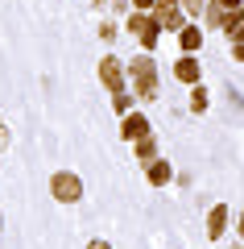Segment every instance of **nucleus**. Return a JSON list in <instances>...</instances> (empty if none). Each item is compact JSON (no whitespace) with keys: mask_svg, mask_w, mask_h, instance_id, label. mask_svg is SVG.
Returning a JSON list of instances; mask_svg holds the SVG:
<instances>
[{"mask_svg":"<svg viewBox=\"0 0 244 249\" xmlns=\"http://www.w3.org/2000/svg\"><path fill=\"white\" fill-rule=\"evenodd\" d=\"M129 75H132V88H137L141 100H157V67L149 54H141V58L129 62Z\"/></svg>","mask_w":244,"mask_h":249,"instance_id":"f257e3e1","label":"nucleus"},{"mask_svg":"<svg viewBox=\"0 0 244 249\" xmlns=\"http://www.w3.org/2000/svg\"><path fill=\"white\" fill-rule=\"evenodd\" d=\"M129 29L141 37L145 50H153L157 37H162V25H157V17H149V13H132V17H129Z\"/></svg>","mask_w":244,"mask_h":249,"instance_id":"f03ea898","label":"nucleus"},{"mask_svg":"<svg viewBox=\"0 0 244 249\" xmlns=\"http://www.w3.org/2000/svg\"><path fill=\"white\" fill-rule=\"evenodd\" d=\"M50 191L62 204H75V199L83 196V183H79V175H70V170H58V175L50 178Z\"/></svg>","mask_w":244,"mask_h":249,"instance_id":"7ed1b4c3","label":"nucleus"},{"mask_svg":"<svg viewBox=\"0 0 244 249\" xmlns=\"http://www.w3.org/2000/svg\"><path fill=\"white\" fill-rule=\"evenodd\" d=\"M240 9H244V0H215V4H207V13H203V17H207V25L228 29V25H232V17H236Z\"/></svg>","mask_w":244,"mask_h":249,"instance_id":"20e7f679","label":"nucleus"},{"mask_svg":"<svg viewBox=\"0 0 244 249\" xmlns=\"http://www.w3.org/2000/svg\"><path fill=\"white\" fill-rule=\"evenodd\" d=\"M153 17H157V25L162 29H178L182 34V0H157L153 4Z\"/></svg>","mask_w":244,"mask_h":249,"instance_id":"39448f33","label":"nucleus"},{"mask_svg":"<svg viewBox=\"0 0 244 249\" xmlns=\"http://www.w3.org/2000/svg\"><path fill=\"white\" fill-rule=\"evenodd\" d=\"M99 79H104V88L112 91V96H120V91H124V75H120V62H116V58L99 62Z\"/></svg>","mask_w":244,"mask_h":249,"instance_id":"423d86ee","label":"nucleus"},{"mask_svg":"<svg viewBox=\"0 0 244 249\" xmlns=\"http://www.w3.org/2000/svg\"><path fill=\"white\" fill-rule=\"evenodd\" d=\"M120 133L129 137V142H141V137H149V121L141 112H129V116H124V124H120Z\"/></svg>","mask_w":244,"mask_h":249,"instance_id":"0eeeda50","label":"nucleus"},{"mask_svg":"<svg viewBox=\"0 0 244 249\" xmlns=\"http://www.w3.org/2000/svg\"><path fill=\"white\" fill-rule=\"evenodd\" d=\"M224 229H228V208L215 204V208H211V216H207V237L219 241V237H224Z\"/></svg>","mask_w":244,"mask_h":249,"instance_id":"6e6552de","label":"nucleus"},{"mask_svg":"<svg viewBox=\"0 0 244 249\" xmlns=\"http://www.w3.org/2000/svg\"><path fill=\"white\" fill-rule=\"evenodd\" d=\"M170 175H174V170H170V162H149V183H153V187H166Z\"/></svg>","mask_w":244,"mask_h":249,"instance_id":"1a4fd4ad","label":"nucleus"},{"mask_svg":"<svg viewBox=\"0 0 244 249\" xmlns=\"http://www.w3.org/2000/svg\"><path fill=\"white\" fill-rule=\"evenodd\" d=\"M174 75H178L182 83H195V79H199V58H182V62L174 67Z\"/></svg>","mask_w":244,"mask_h":249,"instance_id":"9d476101","label":"nucleus"},{"mask_svg":"<svg viewBox=\"0 0 244 249\" xmlns=\"http://www.w3.org/2000/svg\"><path fill=\"white\" fill-rule=\"evenodd\" d=\"M178 42H182V50L191 54V50H199V42H203V29L199 25H186L182 34H178Z\"/></svg>","mask_w":244,"mask_h":249,"instance_id":"9b49d317","label":"nucleus"},{"mask_svg":"<svg viewBox=\"0 0 244 249\" xmlns=\"http://www.w3.org/2000/svg\"><path fill=\"white\" fill-rule=\"evenodd\" d=\"M137 162H145V166H149V162H157V145H153V137H141V142H137Z\"/></svg>","mask_w":244,"mask_h":249,"instance_id":"f8f14e48","label":"nucleus"},{"mask_svg":"<svg viewBox=\"0 0 244 249\" xmlns=\"http://www.w3.org/2000/svg\"><path fill=\"white\" fill-rule=\"evenodd\" d=\"M228 34H232V46H236V42H244V9H240V13L232 17V25H228Z\"/></svg>","mask_w":244,"mask_h":249,"instance_id":"ddd939ff","label":"nucleus"},{"mask_svg":"<svg viewBox=\"0 0 244 249\" xmlns=\"http://www.w3.org/2000/svg\"><path fill=\"white\" fill-rule=\"evenodd\" d=\"M182 9L191 13V17H203V13H207V0H182Z\"/></svg>","mask_w":244,"mask_h":249,"instance_id":"4468645a","label":"nucleus"},{"mask_svg":"<svg viewBox=\"0 0 244 249\" xmlns=\"http://www.w3.org/2000/svg\"><path fill=\"white\" fill-rule=\"evenodd\" d=\"M112 104H116V112H124V116H129V104H132V96H129V91H120V96H112Z\"/></svg>","mask_w":244,"mask_h":249,"instance_id":"2eb2a0df","label":"nucleus"},{"mask_svg":"<svg viewBox=\"0 0 244 249\" xmlns=\"http://www.w3.org/2000/svg\"><path fill=\"white\" fill-rule=\"evenodd\" d=\"M191 108H195V112H203V108H207V96H203V88H195V100H191Z\"/></svg>","mask_w":244,"mask_h":249,"instance_id":"dca6fc26","label":"nucleus"},{"mask_svg":"<svg viewBox=\"0 0 244 249\" xmlns=\"http://www.w3.org/2000/svg\"><path fill=\"white\" fill-rule=\"evenodd\" d=\"M9 145V124H4V116H0V150Z\"/></svg>","mask_w":244,"mask_h":249,"instance_id":"f3484780","label":"nucleus"},{"mask_svg":"<svg viewBox=\"0 0 244 249\" xmlns=\"http://www.w3.org/2000/svg\"><path fill=\"white\" fill-rule=\"evenodd\" d=\"M132 4H137V13H145L149 4H157V0H132Z\"/></svg>","mask_w":244,"mask_h":249,"instance_id":"a211bd4d","label":"nucleus"},{"mask_svg":"<svg viewBox=\"0 0 244 249\" xmlns=\"http://www.w3.org/2000/svg\"><path fill=\"white\" fill-rule=\"evenodd\" d=\"M236 62H244V42H236Z\"/></svg>","mask_w":244,"mask_h":249,"instance_id":"6ab92c4d","label":"nucleus"},{"mask_svg":"<svg viewBox=\"0 0 244 249\" xmlns=\"http://www.w3.org/2000/svg\"><path fill=\"white\" fill-rule=\"evenodd\" d=\"M87 249H112V245H108V241H91Z\"/></svg>","mask_w":244,"mask_h":249,"instance_id":"aec40b11","label":"nucleus"},{"mask_svg":"<svg viewBox=\"0 0 244 249\" xmlns=\"http://www.w3.org/2000/svg\"><path fill=\"white\" fill-rule=\"evenodd\" d=\"M236 229H240V237H244V212H240V224H236Z\"/></svg>","mask_w":244,"mask_h":249,"instance_id":"412c9836","label":"nucleus"}]
</instances>
